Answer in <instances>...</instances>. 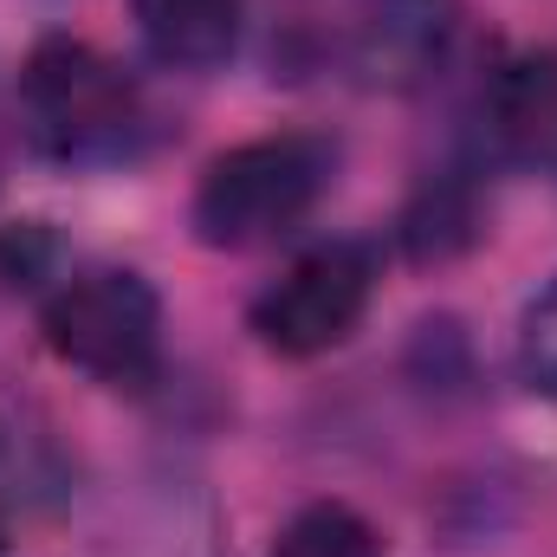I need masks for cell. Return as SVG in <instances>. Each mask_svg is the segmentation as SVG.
Segmentation results:
<instances>
[{
    "instance_id": "9",
    "label": "cell",
    "mask_w": 557,
    "mask_h": 557,
    "mask_svg": "<svg viewBox=\"0 0 557 557\" xmlns=\"http://www.w3.org/2000/svg\"><path fill=\"white\" fill-rule=\"evenodd\" d=\"M519 376L557 403V278L532 298V311H525V324H519Z\"/></svg>"
},
{
    "instance_id": "4",
    "label": "cell",
    "mask_w": 557,
    "mask_h": 557,
    "mask_svg": "<svg viewBox=\"0 0 557 557\" xmlns=\"http://www.w3.org/2000/svg\"><path fill=\"white\" fill-rule=\"evenodd\" d=\"M376 298V260L357 240H324L298 253L285 273L253 298L247 324L273 357H324L337 350Z\"/></svg>"
},
{
    "instance_id": "1",
    "label": "cell",
    "mask_w": 557,
    "mask_h": 557,
    "mask_svg": "<svg viewBox=\"0 0 557 557\" xmlns=\"http://www.w3.org/2000/svg\"><path fill=\"white\" fill-rule=\"evenodd\" d=\"M143 85L91 39H39L20 65V137L39 162L98 169L143 137Z\"/></svg>"
},
{
    "instance_id": "3",
    "label": "cell",
    "mask_w": 557,
    "mask_h": 557,
    "mask_svg": "<svg viewBox=\"0 0 557 557\" xmlns=\"http://www.w3.org/2000/svg\"><path fill=\"white\" fill-rule=\"evenodd\" d=\"M46 350L104 389H149L162 370V298L131 267L72 273L39 311Z\"/></svg>"
},
{
    "instance_id": "2",
    "label": "cell",
    "mask_w": 557,
    "mask_h": 557,
    "mask_svg": "<svg viewBox=\"0 0 557 557\" xmlns=\"http://www.w3.org/2000/svg\"><path fill=\"white\" fill-rule=\"evenodd\" d=\"M337 175V149L305 131H278L253 137L227 156L208 162V175L195 182V234L201 247L221 253H247V247H273L278 234H292L331 188Z\"/></svg>"
},
{
    "instance_id": "10",
    "label": "cell",
    "mask_w": 557,
    "mask_h": 557,
    "mask_svg": "<svg viewBox=\"0 0 557 557\" xmlns=\"http://www.w3.org/2000/svg\"><path fill=\"white\" fill-rule=\"evenodd\" d=\"M0 557H13V552H7V545H0Z\"/></svg>"
},
{
    "instance_id": "5",
    "label": "cell",
    "mask_w": 557,
    "mask_h": 557,
    "mask_svg": "<svg viewBox=\"0 0 557 557\" xmlns=\"http://www.w3.org/2000/svg\"><path fill=\"white\" fill-rule=\"evenodd\" d=\"M460 39V0H357L344 65L370 91H421Z\"/></svg>"
},
{
    "instance_id": "7",
    "label": "cell",
    "mask_w": 557,
    "mask_h": 557,
    "mask_svg": "<svg viewBox=\"0 0 557 557\" xmlns=\"http://www.w3.org/2000/svg\"><path fill=\"white\" fill-rule=\"evenodd\" d=\"M149 59L169 72H214L240 46L247 0H131Z\"/></svg>"
},
{
    "instance_id": "6",
    "label": "cell",
    "mask_w": 557,
    "mask_h": 557,
    "mask_svg": "<svg viewBox=\"0 0 557 557\" xmlns=\"http://www.w3.org/2000/svg\"><path fill=\"white\" fill-rule=\"evenodd\" d=\"M486 137L506 162H532L552 169L557 162V52H519L486 78L480 98Z\"/></svg>"
},
{
    "instance_id": "8",
    "label": "cell",
    "mask_w": 557,
    "mask_h": 557,
    "mask_svg": "<svg viewBox=\"0 0 557 557\" xmlns=\"http://www.w3.org/2000/svg\"><path fill=\"white\" fill-rule=\"evenodd\" d=\"M267 557H383V539H376V525L357 506L318 499V506L285 519V532L273 539Z\"/></svg>"
}]
</instances>
